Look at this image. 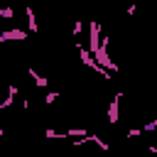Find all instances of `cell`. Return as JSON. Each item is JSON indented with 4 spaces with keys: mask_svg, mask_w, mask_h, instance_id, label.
Listing matches in <instances>:
<instances>
[{
    "mask_svg": "<svg viewBox=\"0 0 157 157\" xmlns=\"http://www.w3.org/2000/svg\"><path fill=\"white\" fill-rule=\"evenodd\" d=\"M98 44H101V22L91 20V25H88V52H91V56L98 52Z\"/></svg>",
    "mask_w": 157,
    "mask_h": 157,
    "instance_id": "obj_1",
    "label": "cell"
},
{
    "mask_svg": "<svg viewBox=\"0 0 157 157\" xmlns=\"http://www.w3.org/2000/svg\"><path fill=\"white\" fill-rule=\"evenodd\" d=\"M120 98H123V93L118 91L115 96H113V101H110V105H108V123L110 125H115L120 118H118V105H120Z\"/></svg>",
    "mask_w": 157,
    "mask_h": 157,
    "instance_id": "obj_2",
    "label": "cell"
},
{
    "mask_svg": "<svg viewBox=\"0 0 157 157\" xmlns=\"http://www.w3.org/2000/svg\"><path fill=\"white\" fill-rule=\"evenodd\" d=\"M25 15H27V34H29V32L37 34V32H39V25H37V15H34V10H32L29 5H25Z\"/></svg>",
    "mask_w": 157,
    "mask_h": 157,
    "instance_id": "obj_3",
    "label": "cell"
},
{
    "mask_svg": "<svg viewBox=\"0 0 157 157\" xmlns=\"http://www.w3.org/2000/svg\"><path fill=\"white\" fill-rule=\"evenodd\" d=\"M10 39H27V32L25 29H5V32H0V44L10 42Z\"/></svg>",
    "mask_w": 157,
    "mask_h": 157,
    "instance_id": "obj_4",
    "label": "cell"
},
{
    "mask_svg": "<svg viewBox=\"0 0 157 157\" xmlns=\"http://www.w3.org/2000/svg\"><path fill=\"white\" fill-rule=\"evenodd\" d=\"M15 98H17V86H15V83H10V86H7V96H5V98H2V103H0V110L10 108V105L15 103Z\"/></svg>",
    "mask_w": 157,
    "mask_h": 157,
    "instance_id": "obj_5",
    "label": "cell"
},
{
    "mask_svg": "<svg viewBox=\"0 0 157 157\" xmlns=\"http://www.w3.org/2000/svg\"><path fill=\"white\" fill-rule=\"evenodd\" d=\"M27 74L32 76V81H34V86H39V88H47V86H49V78H44V76H39V74H37V69H32V66H29V69H27Z\"/></svg>",
    "mask_w": 157,
    "mask_h": 157,
    "instance_id": "obj_6",
    "label": "cell"
},
{
    "mask_svg": "<svg viewBox=\"0 0 157 157\" xmlns=\"http://www.w3.org/2000/svg\"><path fill=\"white\" fill-rule=\"evenodd\" d=\"M12 15H15V12H12V7L0 5V17H2V20H12Z\"/></svg>",
    "mask_w": 157,
    "mask_h": 157,
    "instance_id": "obj_7",
    "label": "cell"
},
{
    "mask_svg": "<svg viewBox=\"0 0 157 157\" xmlns=\"http://www.w3.org/2000/svg\"><path fill=\"white\" fill-rule=\"evenodd\" d=\"M81 32H83V22H81V20H76V22H74V37L78 39V37H81Z\"/></svg>",
    "mask_w": 157,
    "mask_h": 157,
    "instance_id": "obj_8",
    "label": "cell"
},
{
    "mask_svg": "<svg viewBox=\"0 0 157 157\" xmlns=\"http://www.w3.org/2000/svg\"><path fill=\"white\" fill-rule=\"evenodd\" d=\"M56 98H59V93H56V91H49V93L44 96V103H47V105H52V103H54Z\"/></svg>",
    "mask_w": 157,
    "mask_h": 157,
    "instance_id": "obj_9",
    "label": "cell"
},
{
    "mask_svg": "<svg viewBox=\"0 0 157 157\" xmlns=\"http://www.w3.org/2000/svg\"><path fill=\"white\" fill-rule=\"evenodd\" d=\"M155 128H157V118H155V120H150L147 125H142L140 130H142V132H147V130H155Z\"/></svg>",
    "mask_w": 157,
    "mask_h": 157,
    "instance_id": "obj_10",
    "label": "cell"
},
{
    "mask_svg": "<svg viewBox=\"0 0 157 157\" xmlns=\"http://www.w3.org/2000/svg\"><path fill=\"white\" fill-rule=\"evenodd\" d=\"M140 135H142L140 128H130V130H128V137H140Z\"/></svg>",
    "mask_w": 157,
    "mask_h": 157,
    "instance_id": "obj_11",
    "label": "cell"
},
{
    "mask_svg": "<svg viewBox=\"0 0 157 157\" xmlns=\"http://www.w3.org/2000/svg\"><path fill=\"white\" fill-rule=\"evenodd\" d=\"M135 10H137V2H132V5L128 7V17H132V15H135Z\"/></svg>",
    "mask_w": 157,
    "mask_h": 157,
    "instance_id": "obj_12",
    "label": "cell"
},
{
    "mask_svg": "<svg viewBox=\"0 0 157 157\" xmlns=\"http://www.w3.org/2000/svg\"><path fill=\"white\" fill-rule=\"evenodd\" d=\"M29 105H32V103H29V98H22V108H25V110H29Z\"/></svg>",
    "mask_w": 157,
    "mask_h": 157,
    "instance_id": "obj_13",
    "label": "cell"
},
{
    "mask_svg": "<svg viewBox=\"0 0 157 157\" xmlns=\"http://www.w3.org/2000/svg\"><path fill=\"white\" fill-rule=\"evenodd\" d=\"M2 135H5V128H2V123H0V137H2Z\"/></svg>",
    "mask_w": 157,
    "mask_h": 157,
    "instance_id": "obj_14",
    "label": "cell"
}]
</instances>
